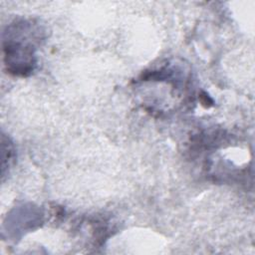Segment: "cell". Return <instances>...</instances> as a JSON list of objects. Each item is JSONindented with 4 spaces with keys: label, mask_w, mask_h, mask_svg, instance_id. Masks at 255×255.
Listing matches in <instances>:
<instances>
[{
    "label": "cell",
    "mask_w": 255,
    "mask_h": 255,
    "mask_svg": "<svg viewBox=\"0 0 255 255\" xmlns=\"http://www.w3.org/2000/svg\"><path fill=\"white\" fill-rule=\"evenodd\" d=\"M43 29L32 20L15 21L3 34L4 64L8 73L28 77L35 70L36 45L42 39Z\"/></svg>",
    "instance_id": "obj_1"
},
{
    "label": "cell",
    "mask_w": 255,
    "mask_h": 255,
    "mask_svg": "<svg viewBox=\"0 0 255 255\" xmlns=\"http://www.w3.org/2000/svg\"><path fill=\"white\" fill-rule=\"evenodd\" d=\"M14 158L15 152L13 144L9 137L6 138L5 135L2 134V176L5 174V170L14 162Z\"/></svg>",
    "instance_id": "obj_2"
}]
</instances>
